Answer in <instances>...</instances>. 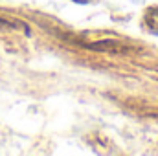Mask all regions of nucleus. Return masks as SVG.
Returning <instances> with one entry per match:
<instances>
[{"label": "nucleus", "mask_w": 158, "mask_h": 156, "mask_svg": "<svg viewBox=\"0 0 158 156\" xmlns=\"http://www.w3.org/2000/svg\"><path fill=\"white\" fill-rule=\"evenodd\" d=\"M88 50H96V51H109V53H131L132 46H127L118 40H99V42H85L83 44Z\"/></svg>", "instance_id": "f257e3e1"}, {"label": "nucleus", "mask_w": 158, "mask_h": 156, "mask_svg": "<svg viewBox=\"0 0 158 156\" xmlns=\"http://www.w3.org/2000/svg\"><path fill=\"white\" fill-rule=\"evenodd\" d=\"M143 20H145L147 28L158 35V7H149L143 15Z\"/></svg>", "instance_id": "f03ea898"}, {"label": "nucleus", "mask_w": 158, "mask_h": 156, "mask_svg": "<svg viewBox=\"0 0 158 156\" xmlns=\"http://www.w3.org/2000/svg\"><path fill=\"white\" fill-rule=\"evenodd\" d=\"M0 28H24L26 30L24 24H20L17 20H7V18H2V17H0Z\"/></svg>", "instance_id": "7ed1b4c3"}]
</instances>
